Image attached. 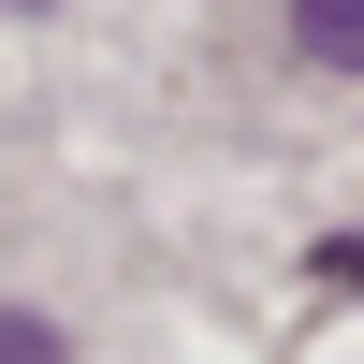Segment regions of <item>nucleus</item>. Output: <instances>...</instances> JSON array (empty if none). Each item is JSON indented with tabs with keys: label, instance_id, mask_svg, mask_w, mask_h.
<instances>
[{
	"label": "nucleus",
	"instance_id": "nucleus-2",
	"mask_svg": "<svg viewBox=\"0 0 364 364\" xmlns=\"http://www.w3.org/2000/svg\"><path fill=\"white\" fill-rule=\"evenodd\" d=\"M0 364H73V336H58V321H29V306H0Z\"/></svg>",
	"mask_w": 364,
	"mask_h": 364
},
{
	"label": "nucleus",
	"instance_id": "nucleus-3",
	"mask_svg": "<svg viewBox=\"0 0 364 364\" xmlns=\"http://www.w3.org/2000/svg\"><path fill=\"white\" fill-rule=\"evenodd\" d=\"M15 15H44V0H15Z\"/></svg>",
	"mask_w": 364,
	"mask_h": 364
},
{
	"label": "nucleus",
	"instance_id": "nucleus-1",
	"mask_svg": "<svg viewBox=\"0 0 364 364\" xmlns=\"http://www.w3.org/2000/svg\"><path fill=\"white\" fill-rule=\"evenodd\" d=\"M291 44L321 73H364V0H291Z\"/></svg>",
	"mask_w": 364,
	"mask_h": 364
}]
</instances>
